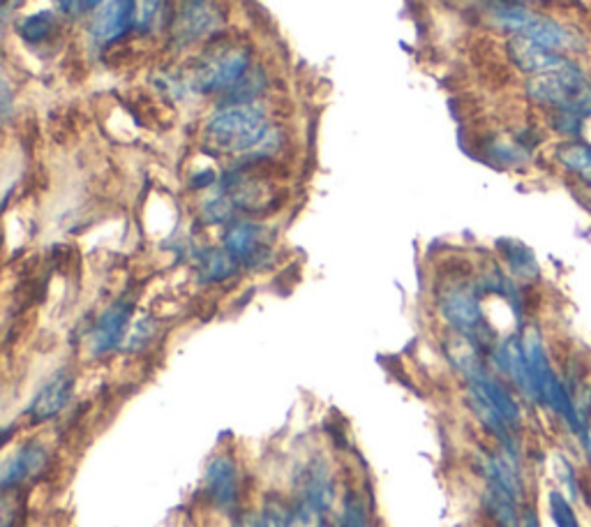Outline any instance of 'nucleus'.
Wrapping results in <instances>:
<instances>
[{
    "label": "nucleus",
    "instance_id": "obj_28",
    "mask_svg": "<svg viewBox=\"0 0 591 527\" xmlns=\"http://www.w3.org/2000/svg\"><path fill=\"white\" fill-rule=\"evenodd\" d=\"M159 8H162V0H134V19H132V26L137 31H149L155 19L159 14Z\"/></svg>",
    "mask_w": 591,
    "mask_h": 527
},
{
    "label": "nucleus",
    "instance_id": "obj_2",
    "mask_svg": "<svg viewBox=\"0 0 591 527\" xmlns=\"http://www.w3.org/2000/svg\"><path fill=\"white\" fill-rule=\"evenodd\" d=\"M269 137L267 112L252 103L232 105L211 116L203 128V147L215 153H248L267 144Z\"/></svg>",
    "mask_w": 591,
    "mask_h": 527
},
{
    "label": "nucleus",
    "instance_id": "obj_3",
    "mask_svg": "<svg viewBox=\"0 0 591 527\" xmlns=\"http://www.w3.org/2000/svg\"><path fill=\"white\" fill-rule=\"evenodd\" d=\"M527 97L545 109L570 112L580 118H591V79L578 63L562 72L529 77Z\"/></svg>",
    "mask_w": 591,
    "mask_h": 527
},
{
    "label": "nucleus",
    "instance_id": "obj_14",
    "mask_svg": "<svg viewBox=\"0 0 591 527\" xmlns=\"http://www.w3.org/2000/svg\"><path fill=\"white\" fill-rule=\"evenodd\" d=\"M132 317V301L120 298L102 313L95 321V327L88 338V350L93 356H102L111 350H116L126 338V331L130 327Z\"/></svg>",
    "mask_w": 591,
    "mask_h": 527
},
{
    "label": "nucleus",
    "instance_id": "obj_13",
    "mask_svg": "<svg viewBox=\"0 0 591 527\" xmlns=\"http://www.w3.org/2000/svg\"><path fill=\"white\" fill-rule=\"evenodd\" d=\"M506 54L513 60V66L527 77H543V74L562 72L576 63V60H570L566 54L553 51L539 43H532V39L518 37V35H511V39H508Z\"/></svg>",
    "mask_w": 591,
    "mask_h": 527
},
{
    "label": "nucleus",
    "instance_id": "obj_19",
    "mask_svg": "<svg viewBox=\"0 0 591 527\" xmlns=\"http://www.w3.org/2000/svg\"><path fill=\"white\" fill-rule=\"evenodd\" d=\"M557 162L578 184L591 190V147L580 139H566L557 149Z\"/></svg>",
    "mask_w": 591,
    "mask_h": 527
},
{
    "label": "nucleus",
    "instance_id": "obj_29",
    "mask_svg": "<svg viewBox=\"0 0 591 527\" xmlns=\"http://www.w3.org/2000/svg\"><path fill=\"white\" fill-rule=\"evenodd\" d=\"M155 336V321L153 319H141L139 324H134V329L130 331L128 336V344L126 350L130 352H137L139 348H144V344H149V340Z\"/></svg>",
    "mask_w": 591,
    "mask_h": 527
},
{
    "label": "nucleus",
    "instance_id": "obj_27",
    "mask_svg": "<svg viewBox=\"0 0 591 527\" xmlns=\"http://www.w3.org/2000/svg\"><path fill=\"white\" fill-rule=\"evenodd\" d=\"M582 120L584 118L570 114V112H559V109L549 112V128H553L559 134H564L566 139H578L580 128H582Z\"/></svg>",
    "mask_w": 591,
    "mask_h": 527
},
{
    "label": "nucleus",
    "instance_id": "obj_22",
    "mask_svg": "<svg viewBox=\"0 0 591 527\" xmlns=\"http://www.w3.org/2000/svg\"><path fill=\"white\" fill-rule=\"evenodd\" d=\"M250 527H294V506L282 497H269Z\"/></svg>",
    "mask_w": 591,
    "mask_h": 527
},
{
    "label": "nucleus",
    "instance_id": "obj_18",
    "mask_svg": "<svg viewBox=\"0 0 591 527\" xmlns=\"http://www.w3.org/2000/svg\"><path fill=\"white\" fill-rule=\"evenodd\" d=\"M522 506L524 502H520L516 495L499 489V485L485 483L483 510L497 527H520Z\"/></svg>",
    "mask_w": 591,
    "mask_h": 527
},
{
    "label": "nucleus",
    "instance_id": "obj_25",
    "mask_svg": "<svg viewBox=\"0 0 591 527\" xmlns=\"http://www.w3.org/2000/svg\"><path fill=\"white\" fill-rule=\"evenodd\" d=\"M54 28H56V19L51 12L31 14L16 26L19 35H22L26 43H45V39L54 33Z\"/></svg>",
    "mask_w": 591,
    "mask_h": 527
},
{
    "label": "nucleus",
    "instance_id": "obj_16",
    "mask_svg": "<svg viewBox=\"0 0 591 527\" xmlns=\"http://www.w3.org/2000/svg\"><path fill=\"white\" fill-rule=\"evenodd\" d=\"M72 394H74V377L66 371H60L35 394L26 412L33 421H49L68 408Z\"/></svg>",
    "mask_w": 591,
    "mask_h": 527
},
{
    "label": "nucleus",
    "instance_id": "obj_7",
    "mask_svg": "<svg viewBox=\"0 0 591 527\" xmlns=\"http://www.w3.org/2000/svg\"><path fill=\"white\" fill-rule=\"evenodd\" d=\"M333 500H335V485L331 479V470L321 458H317L308 465V468H305L298 481L294 520L310 525L312 520L323 518L333 506Z\"/></svg>",
    "mask_w": 591,
    "mask_h": 527
},
{
    "label": "nucleus",
    "instance_id": "obj_4",
    "mask_svg": "<svg viewBox=\"0 0 591 527\" xmlns=\"http://www.w3.org/2000/svg\"><path fill=\"white\" fill-rule=\"evenodd\" d=\"M493 22L511 35L527 37L553 51H570L578 43V35L555 19L536 14L513 0H495L490 8Z\"/></svg>",
    "mask_w": 591,
    "mask_h": 527
},
{
    "label": "nucleus",
    "instance_id": "obj_23",
    "mask_svg": "<svg viewBox=\"0 0 591 527\" xmlns=\"http://www.w3.org/2000/svg\"><path fill=\"white\" fill-rule=\"evenodd\" d=\"M238 264L227 250H211L201 259V280L222 282L236 273Z\"/></svg>",
    "mask_w": 591,
    "mask_h": 527
},
{
    "label": "nucleus",
    "instance_id": "obj_24",
    "mask_svg": "<svg viewBox=\"0 0 591 527\" xmlns=\"http://www.w3.org/2000/svg\"><path fill=\"white\" fill-rule=\"evenodd\" d=\"M555 472H557V479L562 483L564 493L574 500L576 504L578 502H584V495H582V481H580V472H578V465L570 460L566 454L557 452L555 454Z\"/></svg>",
    "mask_w": 591,
    "mask_h": 527
},
{
    "label": "nucleus",
    "instance_id": "obj_8",
    "mask_svg": "<svg viewBox=\"0 0 591 527\" xmlns=\"http://www.w3.org/2000/svg\"><path fill=\"white\" fill-rule=\"evenodd\" d=\"M462 377L466 382V389L476 391L487 405H493V408L501 414V419L520 435L522 423H524L520 402L516 394L508 389V384L490 366H487L485 359H481L472 368L464 371Z\"/></svg>",
    "mask_w": 591,
    "mask_h": 527
},
{
    "label": "nucleus",
    "instance_id": "obj_15",
    "mask_svg": "<svg viewBox=\"0 0 591 527\" xmlns=\"http://www.w3.org/2000/svg\"><path fill=\"white\" fill-rule=\"evenodd\" d=\"M49 465V454L39 442H26L19 447L0 470V485L3 491H14L28 479L43 475Z\"/></svg>",
    "mask_w": 591,
    "mask_h": 527
},
{
    "label": "nucleus",
    "instance_id": "obj_17",
    "mask_svg": "<svg viewBox=\"0 0 591 527\" xmlns=\"http://www.w3.org/2000/svg\"><path fill=\"white\" fill-rule=\"evenodd\" d=\"M134 19V0H109V3L102 8L95 16L91 26L93 43L105 47L116 43L118 37H123Z\"/></svg>",
    "mask_w": 591,
    "mask_h": 527
},
{
    "label": "nucleus",
    "instance_id": "obj_1",
    "mask_svg": "<svg viewBox=\"0 0 591 527\" xmlns=\"http://www.w3.org/2000/svg\"><path fill=\"white\" fill-rule=\"evenodd\" d=\"M520 342H522V352L527 359L529 373H532L534 387H536L539 408L547 410L555 419H559L566 425V431L580 442L582 429L574 408V396H570L566 377H562L553 366V359H549L547 354L543 333L536 327H527L520 333Z\"/></svg>",
    "mask_w": 591,
    "mask_h": 527
},
{
    "label": "nucleus",
    "instance_id": "obj_26",
    "mask_svg": "<svg viewBox=\"0 0 591 527\" xmlns=\"http://www.w3.org/2000/svg\"><path fill=\"white\" fill-rule=\"evenodd\" d=\"M338 527H370L368 518V506L356 495V493H346L342 514L338 520Z\"/></svg>",
    "mask_w": 591,
    "mask_h": 527
},
{
    "label": "nucleus",
    "instance_id": "obj_12",
    "mask_svg": "<svg viewBox=\"0 0 591 527\" xmlns=\"http://www.w3.org/2000/svg\"><path fill=\"white\" fill-rule=\"evenodd\" d=\"M203 493L222 514H234L240 500V472L234 458L215 456L203 472Z\"/></svg>",
    "mask_w": 591,
    "mask_h": 527
},
{
    "label": "nucleus",
    "instance_id": "obj_11",
    "mask_svg": "<svg viewBox=\"0 0 591 527\" xmlns=\"http://www.w3.org/2000/svg\"><path fill=\"white\" fill-rule=\"evenodd\" d=\"M490 356V363L495 366V371L499 375L506 377V382L513 384V389L532 405H539V396H536V387H534V379H532V373H529V366H527V359H524V352H522V342H520V336H508L504 340H499L493 352L487 354Z\"/></svg>",
    "mask_w": 591,
    "mask_h": 527
},
{
    "label": "nucleus",
    "instance_id": "obj_21",
    "mask_svg": "<svg viewBox=\"0 0 591 527\" xmlns=\"http://www.w3.org/2000/svg\"><path fill=\"white\" fill-rule=\"evenodd\" d=\"M547 514L553 518L555 527H582L580 516L576 512V502L559 489H553L547 493Z\"/></svg>",
    "mask_w": 591,
    "mask_h": 527
},
{
    "label": "nucleus",
    "instance_id": "obj_5",
    "mask_svg": "<svg viewBox=\"0 0 591 527\" xmlns=\"http://www.w3.org/2000/svg\"><path fill=\"white\" fill-rule=\"evenodd\" d=\"M439 311L444 319L451 324V329L458 336H464L472 340L481 352L490 354L495 344L493 329L487 327L481 308V288L474 282H453V285H446L439 294Z\"/></svg>",
    "mask_w": 591,
    "mask_h": 527
},
{
    "label": "nucleus",
    "instance_id": "obj_32",
    "mask_svg": "<svg viewBox=\"0 0 591 527\" xmlns=\"http://www.w3.org/2000/svg\"><path fill=\"white\" fill-rule=\"evenodd\" d=\"M580 447H582V452H584V458H587V468H589V475H591V425H589L587 435L582 437Z\"/></svg>",
    "mask_w": 591,
    "mask_h": 527
},
{
    "label": "nucleus",
    "instance_id": "obj_34",
    "mask_svg": "<svg viewBox=\"0 0 591 527\" xmlns=\"http://www.w3.org/2000/svg\"><path fill=\"white\" fill-rule=\"evenodd\" d=\"M317 527H331V525H329V520H326V516H323V518L317 520Z\"/></svg>",
    "mask_w": 591,
    "mask_h": 527
},
{
    "label": "nucleus",
    "instance_id": "obj_31",
    "mask_svg": "<svg viewBox=\"0 0 591 527\" xmlns=\"http://www.w3.org/2000/svg\"><path fill=\"white\" fill-rule=\"evenodd\" d=\"M56 5L60 12H66V14L84 12V0H56Z\"/></svg>",
    "mask_w": 591,
    "mask_h": 527
},
{
    "label": "nucleus",
    "instance_id": "obj_10",
    "mask_svg": "<svg viewBox=\"0 0 591 527\" xmlns=\"http://www.w3.org/2000/svg\"><path fill=\"white\" fill-rule=\"evenodd\" d=\"M220 26L222 12L213 0H182L174 16L172 37L178 47H190L213 35Z\"/></svg>",
    "mask_w": 591,
    "mask_h": 527
},
{
    "label": "nucleus",
    "instance_id": "obj_6",
    "mask_svg": "<svg viewBox=\"0 0 591 527\" xmlns=\"http://www.w3.org/2000/svg\"><path fill=\"white\" fill-rule=\"evenodd\" d=\"M250 70V54L243 47L224 45L201 58L199 68L194 70L192 84L199 93H215L234 89L238 81Z\"/></svg>",
    "mask_w": 591,
    "mask_h": 527
},
{
    "label": "nucleus",
    "instance_id": "obj_20",
    "mask_svg": "<svg viewBox=\"0 0 591 527\" xmlns=\"http://www.w3.org/2000/svg\"><path fill=\"white\" fill-rule=\"evenodd\" d=\"M499 250L504 255L508 271L513 273V278L522 280V282L539 280V276H541L539 261H536L534 253L524 246V243H520V241H501Z\"/></svg>",
    "mask_w": 591,
    "mask_h": 527
},
{
    "label": "nucleus",
    "instance_id": "obj_30",
    "mask_svg": "<svg viewBox=\"0 0 591 527\" xmlns=\"http://www.w3.org/2000/svg\"><path fill=\"white\" fill-rule=\"evenodd\" d=\"M520 527H541L539 512L534 510L532 504H524V506H522V520H520Z\"/></svg>",
    "mask_w": 591,
    "mask_h": 527
},
{
    "label": "nucleus",
    "instance_id": "obj_33",
    "mask_svg": "<svg viewBox=\"0 0 591 527\" xmlns=\"http://www.w3.org/2000/svg\"><path fill=\"white\" fill-rule=\"evenodd\" d=\"M102 3V0H84V12L86 10H93V8H97Z\"/></svg>",
    "mask_w": 591,
    "mask_h": 527
},
{
    "label": "nucleus",
    "instance_id": "obj_9",
    "mask_svg": "<svg viewBox=\"0 0 591 527\" xmlns=\"http://www.w3.org/2000/svg\"><path fill=\"white\" fill-rule=\"evenodd\" d=\"M224 250H227L238 267L252 271L267 269L273 261V234L255 222H236L224 234Z\"/></svg>",
    "mask_w": 591,
    "mask_h": 527
}]
</instances>
